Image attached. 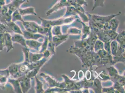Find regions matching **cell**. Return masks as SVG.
<instances>
[{"label":"cell","mask_w":125,"mask_h":93,"mask_svg":"<svg viewBox=\"0 0 125 93\" xmlns=\"http://www.w3.org/2000/svg\"><path fill=\"white\" fill-rule=\"evenodd\" d=\"M105 33L109 36L111 40H115L117 37L118 35V33H117L116 31L113 30H104Z\"/></svg>","instance_id":"27"},{"label":"cell","mask_w":125,"mask_h":93,"mask_svg":"<svg viewBox=\"0 0 125 93\" xmlns=\"http://www.w3.org/2000/svg\"><path fill=\"white\" fill-rule=\"evenodd\" d=\"M11 1H12V0H10Z\"/></svg>","instance_id":"39"},{"label":"cell","mask_w":125,"mask_h":93,"mask_svg":"<svg viewBox=\"0 0 125 93\" xmlns=\"http://www.w3.org/2000/svg\"><path fill=\"white\" fill-rule=\"evenodd\" d=\"M13 43L10 33L8 32L5 33V47L7 48V53L10 52L12 49H14Z\"/></svg>","instance_id":"11"},{"label":"cell","mask_w":125,"mask_h":93,"mask_svg":"<svg viewBox=\"0 0 125 93\" xmlns=\"http://www.w3.org/2000/svg\"><path fill=\"white\" fill-rule=\"evenodd\" d=\"M102 92L103 93H116L115 92L116 91L115 90V89L113 87L108 88H102Z\"/></svg>","instance_id":"34"},{"label":"cell","mask_w":125,"mask_h":93,"mask_svg":"<svg viewBox=\"0 0 125 93\" xmlns=\"http://www.w3.org/2000/svg\"><path fill=\"white\" fill-rule=\"evenodd\" d=\"M69 35H60L52 36V41L55 47L59 46L68 39Z\"/></svg>","instance_id":"10"},{"label":"cell","mask_w":125,"mask_h":93,"mask_svg":"<svg viewBox=\"0 0 125 93\" xmlns=\"http://www.w3.org/2000/svg\"><path fill=\"white\" fill-rule=\"evenodd\" d=\"M80 22H81L83 24V36H82L81 39L82 40H84L90 35V34L91 33V28H90V26H87L86 25H85L84 23V22H81V21H80Z\"/></svg>","instance_id":"23"},{"label":"cell","mask_w":125,"mask_h":93,"mask_svg":"<svg viewBox=\"0 0 125 93\" xmlns=\"http://www.w3.org/2000/svg\"><path fill=\"white\" fill-rule=\"evenodd\" d=\"M20 83L22 93H26L31 88V78L28 77L26 75L17 78Z\"/></svg>","instance_id":"4"},{"label":"cell","mask_w":125,"mask_h":93,"mask_svg":"<svg viewBox=\"0 0 125 93\" xmlns=\"http://www.w3.org/2000/svg\"><path fill=\"white\" fill-rule=\"evenodd\" d=\"M5 24L8 27V28L10 29L12 32L13 31L14 33L23 35L22 31L21 30L20 27L18 26L15 22L10 21L9 22H6Z\"/></svg>","instance_id":"14"},{"label":"cell","mask_w":125,"mask_h":93,"mask_svg":"<svg viewBox=\"0 0 125 93\" xmlns=\"http://www.w3.org/2000/svg\"><path fill=\"white\" fill-rule=\"evenodd\" d=\"M121 14V12H120L119 14L116 15H112L109 16H98V15H90L89 14L91 18V20L95 23H98L104 25V23L109 22V21L115 18V16H119Z\"/></svg>","instance_id":"2"},{"label":"cell","mask_w":125,"mask_h":93,"mask_svg":"<svg viewBox=\"0 0 125 93\" xmlns=\"http://www.w3.org/2000/svg\"><path fill=\"white\" fill-rule=\"evenodd\" d=\"M12 31L8 28V27L5 24L0 22V32L2 33H11Z\"/></svg>","instance_id":"33"},{"label":"cell","mask_w":125,"mask_h":93,"mask_svg":"<svg viewBox=\"0 0 125 93\" xmlns=\"http://www.w3.org/2000/svg\"><path fill=\"white\" fill-rule=\"evenodd\" d=\"M12 40L13 42L20 44L23 47H27L26 46V39L23 35L15 33L12 36Z\"/></svg>","instance_id":"12"},{"label":"cell","mask_w":125,"mask_h":93,"mask_svg":"<svg viewBox=\"0 0 125 93\" xmlns=\"http://www.w3.org/2000/svg\"><path fill=\"white\" fill-rule=\"evenodd\" d=\"M77 14V9L76 8L73 6H70L67 7L65 15H64L63 17H66L69 16L76 15Z\"/></svg>","instance_id":"21"},{"label":"cell","mask_w":125,"mask_h":93,"mask_svg":"<svg viewBox=\"0 0 125 93\" xmlns=\"http://www.w3.org/2000/svg\"><path fill=\"white\" fill-rule=\"evenodd\" d=\"M119 46V44L118 42L116 40H113L110 42V49H111V54L113 56H115L117 54L118 48Z\"/></svg>","instance_id":"18"},{"label":"cell","mask_w":125,"mask_h":93,"mask_svg":"<svg viewBox=\"0 0 125 93\" xmlns=\"http://www.w3.org/2000/svg\"><path fill=\"white\" fill-rule=\"evenodd\" d=\"M5 47V33L0 32V51H2Z\"/></svg>","instance_id":"31"},{"label":"cell","mask_w":125,"mask_h":93,"mask_svg":"<svg viewBox=\"0 0 125 93\" xmlns=\"http://www.w3.org/2000/svg\"><path fill=\"white\" fill-rule=\"evenodd\" d=\"M26 46L30 49H34L39 52L42 45V43L35 40H26Z\"/></svg>","instance_id":"8"},{"label":"cell","mask_w":125,"mask_h":93,"mask_svg":"<svg viewBox=\"0 0 125 93\" xmlns=\"http://www.w3.org/2000/svg\"><path fill=\"white\" fill-rule=\"evenodd\" d=\"M68 6H70L68 0H59L50 9L47 11L46 15L47 16H50L53 12L58 10L65 7H67Z\"/></svg>","instance_id":"6"},{"label":"cell","mask_w":125,"mask_h":93,"mask_svg":"<svg viewBox=\"0 0 125 93\" xmlns=\"http://www.w3.org/2000/svg\"><path fill=\"white\" fill-rule=\"evenodd\" d=\"M18 10L21 16H22L29 15H35V16L37 15V13L35 11L34 8L32 7H28L24 9L20 8L18 9Z\"/></svg>","instance_id":"16"},{"label":"cell","mask_w":125,"mask_h":93,"mask_svg":"<svg viewBox=\"0 0 125 93\" xmlns=\"http://www.w3.org/2000/svg\"><path fill=\"white\" fill-rule=\"evenodd\" d=\"M104 2L105 0H94L93 10H94L96 8L104 7Z\"/></svg>","instance_id":"28"},{"label":"cell","mask_w":125,"mask_h":93,"mask_svg":"<svg viewBox=\"0 0 125 93\" xmlns=\"http://www.w3.org/2000/svg\"><path fill=\"white\" fill-rule=\"evenodd\" d=\"M8 81L12 86L15 93H22L20 83L17 79H15L14 78H9Z\"/></svg>","instance_id":"15"},{"label":"cell","mask_w":125,"mask_h":93,"mask_svg":"<svg viewBox=\"0 0 125 93\" xmlns=\"http://www.w3.org/2000/svg\"><path fill=\"white\" fill-rule=\"evenodd\" d=\"M11 21L15 22L17 21H21V22H23L24 21L23 19L22 18V16H21L18 9L15 11L12 14Z\"/></svg>","instance_id":"22"},{"label":"cell","mask_w":125,"mask_h":93,"mask_svg":"<svg viewBox=\"0 0 125 93\" xmlns=\"http://www.w3.org/2000/svg\"><path fill=\"white\" fill-rule=\"evenodd\" d=\"M22 50L24 56V62L30 63L29 61L30 49L28 47H23L22 48Z\"/></svg>","instance_id":"29"},{"label":"cell","mask_w":125,"mask_h":93,"mask_svg":"<svg viewBox=\"0 0 125 93\" xmlns=\"http://www.w3.org/2000/svg\"><path fill=\"white\" fill-rule=\"evenodd\" d=\"M26 1H27V2H29V0H26Z\"/></svg>","instance_id":"38"},{"label":"cell","mask_w":125,"mask_h":93,"mask_svg":"<svg viewBox=\"0 0 125 93\" xmlns=\"http://www.w3.org/2000/svg\"><path fill=\"white\" fill-rule=\"evenodd\" d=\"M36 80V85L35 86V90L36 93H43L44 90L43 88V84L42 82H41L37 76H35Z\"/></svg>","instance_id":"24"},{"label":"cell","mask_w":125,"mask_h":93,"mask_svg":"<svg viewBox=\"0 0 125 93\" xmlns=\"http://www.w3.org/2000/svg\"><path fill=\"white\" fill-rule=\"evenodd\" d=\"M40 76L43 78V79L48 84L50 88H65L64 83H58L51 76L43 73H41L40 74Z\"/></svg>","instance_id":"3"},{"label":"cell","mask_w":125,"mask_h":93,"mask_svg":"<svg viewBox=\"0 0 125 93\" xmlns=\"http://www.w3.org/2000/svg\"><path fill=\"white\" fill-rule=\"evenodd\" d=\"M26 0H13L8 4H7L8 8V12L12 14L15 11L20 8V6L26 2Z\"/></svg>","instance_id":"7"},{"label":"cell","mask_w":125,"mask_h":93,"mask_svg":"<svg viewBox=\"0 0 125 93\" xmlns=\"http://www.w3.org/2000/svg\"><path fill=\"white\" fill-rule=\"evenodd\" d=\"M115 40L118 42L120 46L125 48V30L118 34Z\"/></svg>","instance_id":"20"},{"label":"cell","mask_w":125,"mask_h":93,"mask_svg":"<svg viewBox=\"0 0 125 93\" xmlns=\"http://www.w3.org/2000/svg\"><path fill=\"white\" fill-rule=\"evenodd\" d=\"M99 77L101 78L102 80H107V79H110V78L108 77L107 75L105 74H103V73H101L99 75Z\"/></svg>","instance_id":"36"},{"label":"cell","mask_w":125,"mask_h":93,"mask_svg":"<svg viewBox=\"0 0 125 93\" xmlns=\"http://www.w3.org/2000/svg\"><path fill=\"white\" fill-rule=\"evenodd\" d=\"M43 57L42 54H34L30 52L29 53V61L30 63H35L40 60Z\"/></svg>","instance_id":"17"},{"label":"cell","mask_w":125,"mask_h":93,"mask_svg":"<svg viewBox=\"0 0 125 93\" xmlns=\"http://www.w3.org/2000/svg\"><path fill=\"white\" fill-rule=\"evenodd\" d=\"M19 64H12L8 67V70L10 73V76H12V78L17 79L21 77V75L19 72L18 68Z\"/></svg>","instance_id":"9"},{"label":"cell","mask_w":125,"mask_h":93,"mask_svg":"<svg viewBox=\"0 0 125 93\" xmlns=\"http://www.w3.org/2000/svg\"><path fill=\"white\" fill-rule=\"evenodd\" d=\"M23 36H24V38L26 40H37L38 39L43 37V35L40 34H37V33H33L30 32L26 30H24L22 31Z\"/></svg>","instance_id":"13"},{"label":"cell","mask_w":125,"mask_h":93,"mask_svg":"<svg viewBox=\"0 0 125 93\" xmlns=\"http://www.w3.org/2000/svg\"></svg>","instance_id":"40"},{"label":"cell","mask_w":125,"mask_h":93,"mask_svg":"<svg viewBox=\"0 0 125 93\" xmlns=\"http://www.w3.org/2000/svg\"><path fill=\"white\" fill-rule=\"evenodd\" d=\"M104 43L103 42L100 40H97L95 41L94 45V52H97L99 50L104 48Z\"/></svg>","instance_id":"26"},{"label":"cell","mask_w":125,"mask_h":93,"mask_svg":"<svg viewBox=\"0 0 125 93\" xmlns=\"http://www.w3.org/2000/svg\"><path fill=\"white\" fill-rule=\"evenodd\" d=\"M6 1L7 0H0V6H3L6 5Z\"/></svg>","instance_id":"37"},{"label":"cell","mask_w":125,"mask_h":93,"mask_svg":"<svg viewBox=\"0 0 125 93\" xmlns=\"http://www.w3.org/2000/svg\"><path fill=\"white\" fill-rule=\"evenodd\" d=\"M68 35H81V31L76 28H70L68 29Z\"/></svg>","instance_id":"32"},{"label":"cell","mask_w":125,"mask_h":93,"mask_svg":"<svg viewBox=\"0 0 125 93\" xmlns=\"http://www.w3.org/2000/svg\"><path fill=\"white\" fill-rule=\"evenodd\" d=\"M61 27L60 26H53L52 28V34L53 36H57L61 35Z\"/></svg>","instance_id":"30"},{"label":"cell","mask_w":125,"mask_h":93,"mask_svg":"<svg viewBox=\"0 0 125 93\" xmlns=\"http://www.w3.org/2000/svg\"><path fill=\"white\" fill-rule=\"evenodd\" d=\"M107 70L109 73V75L111 77H114L115 78L119 80L121 76L119 74V73L117 70L114 66H110V67L107 68Z\"/></svg>","instance_id":"19"},{"label":"cell","mask_w":125,"mask_h":93,"mask_svg":"<svg viewBox=\"0 0 125 93\" xmlns=\"http://www.w3.org/2000/svg\"><path fill=\"white\" fill-rule=\"evenodd\" d=\"M39 18L42 21V25L44 27L50 28L52 26H60L63 24H69L73 22L77 17L75 16L64 17H63L61 18H59L54 20H48L44 19H42L39 17Z\"/></svg>","instance_id":"1"},{"label":"cell","mask_w":125,"mask_h":93,"mask_svg":"<svg viewBox=\"0 0 125 93\" xmlns=\"http://www.w3.org/2000/svg\"><path fill=\"white\" fill-rule=\"evenodd\" d=\"M23 26L26 31L33 33H38V29L39 25L36 22L33 21H23L22 22Z\"/></svg>","instance_id":"5"},{"label":"cell","mask_w":125,"mask_h":93,"mask_svg":"<svg viewBox=\"0 0 125 93\" xmlns=\"http://www.w3.org/2000/svg\"><path fill=\"white\" fill-rule=\"evenodd\" d=\"M109 24L111 26V30L116 31L118 27H119L120 24V21L118 20L117 19L113 18L109 21Z\"/></svg>","instance_id":"25"},{"label":"cell","mask_w":125,"mask_h":93,"mask_svg":"<svg viewBox=\"0 0 125 93\" xmlns=\"http://www.w3.org/2000/svg\"><path fill=\"white\" fill-rule=\"evenodd\" d=\"M76 4L79 5L80 6H87V2L85 0H75Z\"/></svg>","instance_id":"35"}]
</instances>
